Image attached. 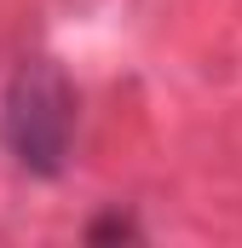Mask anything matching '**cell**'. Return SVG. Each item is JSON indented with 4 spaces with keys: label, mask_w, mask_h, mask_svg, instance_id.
<instances>
[{
    "label": "cell",
    "mask_w": 242,
    "mask_h": 248,
    "mask_svg": "<svg viewBox=\"0 0 242 248\" xmlns=\"http://www.w3.org/2000/svg\"><path fill=\"white\" fill-rule=\"evenodd\" d=\"M133 231H138L133 219H121V214H110V219H98V225H92L87 237H133Z\"/></svg>",
    "instance_id": "cell-2"
},
{
    "label": "cell",
    "mask_w": 242,
    "mask_h": 248,
    "mask_svg": "<svg viewBox=\"0 0 242 248\" xmlns=\"http://www.w3.org/2000/svg\"><path fill=\"white\" fill-rule=\"evenodd\" d=\"M0 144L29 179H58L75 144V81L58 58H23L0 98Z\"/></svg>",
    "instance_id": "cell-1"
}]
</instances>
